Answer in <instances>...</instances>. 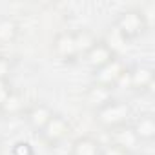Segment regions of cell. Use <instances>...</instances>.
<instances>
[{"instance_id":"14","label":"cell","mask_w":155,"mask_h":155,"mask_svg":"<svg viewBox=\"0 0 155 155\" xmlns=\"http://www.w3.org/2000/svg\"><path fill=\"white\" fill-rule=\"evenodd\" d=\"M22 108H24V99H22V95L18 93V91H11L8 97H6V101L0 104V113L2 115H18L20 111H22Z\"/></svg>"},{"instance_id":"11","label":"cell","mask_w":155,"mask_h":155,"mask_svg":"<svg viewBox=\"0 0 155 155\" xmlns=\"http://www.w3.org/2000/svg\"><path fill=\"white\" fill-rule=\"evenodd\" d=\"M69 155H102V146L97 139L84 135L71 142Z\"/></svg>"},{"instance_id":"4","label":"cell","mask_w":155,"mask_h":155,"mask_svg":"<svg viewBox=\"0 0 155 155\" xmlns=\"http://www.w3.org/2000/svg\"><path fill=\"white\" fill-rule=\"evenodd\" d=\"M124 71H126L124 62L119 57H115L113 60H110L108 64H104V66H101L99 69L93 71V84H101V86H106V88L113 90Z\"/></svg>"},{"instance_id":"10","label":"cell","mask_w":155,"mask_h":155,"mask_svg":"<svg viewBox=\"0 0 155 155\" xmlns=\"http://www.w3.org/2000/svg\"><path fill=\"white\" fill-rule=\"evenodd\" d=\"M51 117H53V110H51L48 104H44V102H38V104L31 106L29 111H28V115H26L28 124H29L37 133L49 122Z\"/></svg>"},{"instance_id":"12","label":"cell","mask_w":155,"mask_h":155,"mask_svg":"<svg viewBox=\"0 0 155 155\" xmlns=\"http://www.w3.org/2000/svg\"><path fill=\"white\" fill-rule=\"evenodd\" d=\"M131 128L135 130L139 140H146V142H150V140L155 139V119H153L151 113H144V115H140V117L131 124Z\"/></svg>"},{"instance_id":"3","label":"cell","mask_w":155,"mask_h":155,"mask_svg":"<svg viewBox=\"0 0 155 155\" xmlns=\"http://www.w3.org/2000/svg\"><path fill=\"white\" fill-rule=\"evenodd\" d=\"M68 133H69V122L66 120V117H62L58 113H53V117L49 119V122L38 131L42 142L48 144V146H51V148L57 146L58 142H62Z\"/></svg>"},{"instance_id":"8","label":"cell","mask_w":155,"mask_h":155,"mask_svg":"<svg viewBox=\"0 0 155 155\" xmlns=\"http://www.w3.org/2000/svg\"><path fill=\"white\" fill-rule=\"evenodd\" d=\"M115 58V55H113V51L102 42V40H99L86 55H84V60H86V64L95 71V69H99L101 66H104V64H108L110 60H113Z\"/></svg>"},{"instance_id":"15","label":"cell","mask_w":155,"mask_h":155,"mask_svg":"<svg viewBox=\"0 0 155 155\" xmlns=\"http://www.w3.org/2000/svg\"><path fill=\"white\" fill-rule=\"evenodd\" d=\"M102 42H104L111 51H113V55H115V57H117V55L126 48V44H128V40L120 35V31H119L115 26L108 29V33H106V37H104V40H102Z\"/></svg>"},{"instance_id":"20","label":"cell","mask_w":155,"mask_h":155,"mask_svg":"<svg viewBox=\"0 0 155 155\" xmlns=\"http://www.w3.org/2000/svg\"><path fill=\"white\" fill-rule=\"evenodd\" d=\"M11 91H13V88H11L9 79H0V104L6 101V97H8Z\"/></svg>"},{"instance_id":"5","label":"cell","mask_w":155,"mask_h":155,"mask_svg":"<svg viewBox=\"0 0 155 155\" xmlns=\"http://www.w3.org/2000/svg\"><path fill=\"white\" fill-rule=\"evenodd\" d=\"M53 53L62 62H73L77 57H79L71 31H62V33H58L55 37V40H53Z\"/></svg>"},{"instance_id":"19","label":"cell","mask_w":155,"mask_h":155,"mask_svg":"<svg viewBox=\"0 0 155 155\" xmlns=\"http://www.w3.org/2000/svg\"><path fill=\"white\" fill-rule=\"evenodd\" d=\"M11 73V60L6 55H0V79H9Z\"/></svg>"},{"instance_id":"17","label":"cell","mask_w":155,"mask_h":155,"mask_svg":"<svg viewBox=\"0 0 155 155\" xmlns=\"http://www.w3.org/2000/svg\"><path fill=\"white\" fill-rule=\"evenodd\" d=\"M140 13H142V18L148 26V29L153 26V20H155V2H146L142 8H140Z\"/></svg>"},{"instance_id":"7","label":"cell","mask_w":155,"mask_h":155,"mask_svg":"<svg viewBox=\"0 0 155 155\" xmlns=\"http://www.w3.org/2000/svg\"><path fill=\"white\" fill-rule=\"evenodd\" d=\"M139 142H140V140H139L135 130L131 128V124H124V126H120V128L111 130V144L117 146V148H120V150L130 151V150L137 148Z\"/></svg>"},{"instance_id":"6","label":"cell","mask_w":155,"mask_h":155,"mask_svg":"<svg viewBox=\"0 0 155 155\" xmlns=\"http://www.w3.org/2000/svg\"><path fill=\"white\" fill-rule=\"evenodd\" d=\"M128 77H130V88L137 90V91H146L153 86V69L142 64L133 66L131 69H128Z\"/></svg>"},{"instance_id":"1","label":"cell","mask_w":155,"mask_h":155,"mask_svg":"<svg viewBox=\"0 0 155 155\" xmlns=\"http://www.w3.org/2000/svg\"><path fill=\"white\" fill-rule=\"evenodd\" d=\"M130 117H131L130 104L124 102V101H115V99L95 111L97 122L102 128H108V130H115V128H120V126L128 124Z\"/></svg>"},{"instance_id":"16","label":"cell","mask_w":155,"mask_h":155,"mask_svg":"<svg viewBox=\"0 0 155 155\" xmlns=\"http://www.w3.org/2000/svg\"><path fill=\"white\" fill-rule=\"evenodd\" d=\"M18 35V24L9 18L2 17L0 18V42H13Z\"/></svg>"},{"instance_id":"18","label":"cell","mask_w":155,"mask_h":155,"mask_svg":"<svg viewBox=\"0 0 155 155\" xmlns=\"http://www.w3.org/2000/svg\"><path fill=\"white\" fill-rule=\"evenodd\" d=\"M11 155H35V150L28 140H18V142L13 144Z\"/></svg>"},{"instance_id":"13","label":"cell","mask_w":155,"mask_h":155,"mask_svg":"<svg viewBox=\"0 0 155 155\" xmlns=\"http://www.w3.org/2000/svg\"><path fill=\"white\" fill-rule=\"evenodd\" d=\"M73 33V40H75V48H77V53H79V57H84L99 40L95 37V33L88 28H81L77 31H71Z\"/></svg>"},{"instance_id":"21","label":"cell","mask_w":155,"mask_h":155,"mask_svg":"<svg viewBox=\"0 0 155 155\" xmlns=\"http://www.w3.org/2000/svg\"><path fill=\"white\" fill-rule=\"evenodd\" d=\"M102 155H130V151H126V150H120V148H117V146H108L106 150H102Z\"/></svg>"},{"instance_id":"9","label":"cell","mask_w":155,"mask_h":155,"mask_svg":"<svg viewBox=\"0 0 155 155\" xmlns=\"http://www.w3.org/2000/svg\"><path fill=\"white\" fill-rule=\"evenodd\" d=\"M110 101H113V90L101 86V84H91L86 91V104L93 108L95 111L102 106H106Z\"/></svg>"},{"instance_id":"2","label":"cell","mask_w":155,"mask_h":155,"mask_svg":"<svg viewBox=\"0 0 155 155\" xmlns=\"http://www.w3.org/2000/svg\"><path fill=\"white\" fill-rule=\"evenodd\" d=\"M115 28L120 31V35L126 40L137 38V37H140L148 29V26H146V22L142 18V13L137 8H131V9L122 11L117 17V20H115Z\"/></svg>"}]
</instances>
